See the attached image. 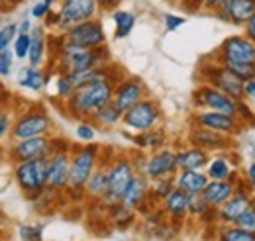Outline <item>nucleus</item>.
I'll use <instances>...</instances> for the list:
<instances>
[{
  "mask_svg": "<svg viewBox=\"0 0 255 241\" xmlns=\"http://www.w3.org/2000/svg\"><path fill=\"white\" fill-rule=\"evenodd\" d=\"M57 57H59V71L61 75H73V73H83L98 69L104 65V49H87L75 41H71L67 35H61L59 47H57Z\"/></svg>",
  "mask_w": 255,
  "mask_h": 241,
  "instance_id": "nucleus-1",
  "label": "nucleus"
},
{
  "mask_svg": "<svg viewBox=\"0 0 255 241\" xmlns=\"http://www.w3.org/2000/svg\"><path fill=\"white\" fill-rule=\"evenodd\" d=\"M114 91H116V87L112 85L110 79L95 81L91 85H85V87L77 89L75 94L67 100V106H69L73 116L89 118V116L95 114L98 108H102V106L112 102Z\"/></svg>",
  "mask_w": 255,
  "mask_h": 241,
  "instance_id": "nucleus-2",
  "label": "nucleus"
},
{
  "mask_svg": "<svg viewBox=\"0 0 255 241\" xmlns=\"http://www.w3.org/2000/svg\"><path fill=\"white\" fill-rule=\"evenodd\" d=\"M14 177L18 186L26 194H39L43 188H47V177H49V157H39L33 161L16 163Z\"/></svg>",
  "mask_w": 255,
  "mask_h": 241,
  "instance_id": "nucleus-3",
  "label": "nucleus"
},
{
  "mask_svg": "<svg viewBox=\"0 0 255 241\" xmlns=\"http://www.w3.org/2000/svg\"><path fill=\"white\" fill-rule=\"evenodd\" d=\"M96 6H98L96 0H63L61 10L57 14V28L67 31L77 24L93 20Z\"/></svg>",
  "mask_w": 255,
  "mask_h": 241,
  "instance_id": "nucleus-4",
  "label": "nucleus"
},
{
  "mask_svg": "<svg viewBox=\"0 0 255 241\" xmlns=\"http://www.w3.org/2000/svg\"><path fill=\"white\" fill-rule=\"evenodd\" d=\"M133 167L128 159H118L114 161V165L110 167V188L108 194L102 198L104 202H108L110 206H116L124 200L128 188L133 181Z\"/></svg>",
  "mask_w": 255,
  "mask_h": 241,
  "instance_id": "nucleus-5",
  "label": "nucleus"
},
{
  "mask_svg": "<svg viewBox=\"0 0 255 241\" xmlns=\"http://www.w3.org/2000/svg\"><path fill=\"white\" fill-rule=\"evenodd\" d=\"M96 165V147L95 145H87L79 151L73 159H71V177H69V186L75 190H83L87 188V184L91 181L93 173H95Z\"/></svg>",
  "mask_w": 255,
  "mask_h": 241,
  "instance_id": "nucleus-6",
  "label": "nucleus"
},
{
  "mask_svg": "<svg viewBox=\"0 0 255 241\" xmlns=\"http://www.w3.org/2000/svg\"><path fill=\"white\" fill-rule=\"evenodd\" d=\"M157 118H159V110H157V104L151 102V100L137 102L131 110H128L126 114L122 116V120H124L128 127L133 129V131H139V133L151 131Z\"/></svg>",
  "mask_w": 255,
  "mask_h": 241,
  "instance_id": "nucleus-7",
  "label": "nucleus"
},
{
  "mask_svg": "<svg viewBox=\"0 0 255 241\" xmlns=\"http://www.w3.org/2000/svg\"><path fill=\"white\" fill-rule=\"evenodd\" d=\"M196 100L200 106H206L212 112H220V114H228L232 118L238 116L240 112V100H234L232 96L224 94L222 91L214 89V87H204L196 92Z\"/></svg>",
  "mask_w": 255,
  "mask_h": 241,
  "instance_id": "nucleus-8",
  "label": "nucleus"
},
{
  "mask_svg": "<svg viewBox=\"0 0 255 241\" xmlns=\"http://www.w3.org/2000/svg\"><path fill=\"white\" fill-rule=\"evenodd\" d=\"M65 35H67L71 41H75V43H79V45H83V47H87V49H98V47H102L104 41H106L102 24H100L98 20H89V22L77 24V26H73L71 30L65 31Z\"/></svg>",
  "mask_w": 255,
  "mask_h": 241,
  "instance_id": "nucleus-9",
  "label": "nucleus"
},
{
  "mask_svg": "<svg viewBox=\"0 0 255 241\" xmlns=\"http://www.w3.org/2000/svg\"><path fill=\"white\" fill-rule=\"evenodd\" d=\"M51 141L45 135H37V137H28V139H18L16 145L10 149V157L16 163H24V161H33L39 157L49 155Z\"/></svg>",
  "mask_w": 255,
  "mask_h": 241,
  "instance_id": "nucleus-10",
  "label": "nucleus"
},
{
  "mask_svg": "<svg viewBox=\"0 0 255 241\" xmlns=\"http://www.w3.org/2000/svg\"><path fill=\"white\" fill-rule=\"evenodd\" d=\"M208 81L212 83L214 89H218L224 94L232 96L234 100H242L244 94H246V91H244L246 89V81H242L238 75H234L232 71H228L224 65L222 67L210 69V79Z\"/></svg>",
  "mask_w": 255,
  "mask_h": 241,
  "instance_id": "nucleus-11",
  "label": "nucleus"
},
{
  "mask_svg": "<svg viewBox=\"0 0 255 241\" xmlns=\"http://www.w3.org/2000/svg\"><path fill=\"white\" fill-rule=\"evenodd\" d=\"M49 129V120L41 112H30L22 116L12 127V137L14 139H28V137H37L45 135Z\"/></svg>",
  "mask_w": 255,
  "mask_h": 241,
  "instance_id": "nucleus-12",
  "label": "nucleus"
},
{
  "mask_svg": "<svg viewBox=\"0 0 255 241\" xmlns=\"http://www.w3.org/2000/svg\"><path fill=\"white\" fill-rule=\"evenodd\" d=\"M222 57L255 65V43L250 37L232 35L222 43Z\"/></svg>",
  "mask_w": 255,
  "mask_h": 241,
  "instance_id": "nucleus-13",
  "label": "nucleus"
},
{
  "mask_svg": "<svg viewBox=\"0 0 255 241\" xmlns=\"http://www.w3.org/2000/svg\"><path fill=\"white\" fill-rule=\"evenodd\" d=\"M71 177V159L69 155L59 151L53 157H49V177H47V188L49 190H61L69 186Z\"/></svg>",
  "mask_w": 255,
  "mask_h": 241,
  "instance_id": "nucleus-14",
  "label": "nucleus"
},
{
  "mask_svg": "<svg viewBox=\"0 0 255 241\" xmlns=\"http://www.w3.org/2000/svg\"><path fill=\"white\" fill-rule=\"evenodd\" d=\"M177 153H173L171 149H163L155 155L149 157L147 165H145V177L149 179H163L169 177L175 169H177Z\"/></svg>",
  "mask_w": 255,
  "mask_h": 241,
  "instance_id": "nucleus-15",
  "label": "nucleus"
},
{
  "mask_svg": "<svg viewBox=\"0 0 255 241\" xmlns=\"http://www.w3.org/2000/svg\"><path fill=\"white\" fill-rule=\"evenodd\" d=\"M141 96H143V89L137 81H124L116 87L112 102L116 104V108L122 114H126L128 110H131L137 102H141Z\"/></svg>",
  "mask_w": 255,
  "mask_h": 241,
  "instance_id": "nucleus-16",
  "label": "nucleus"
},
{
  "mask_svg": "<svg viewBox=\"0 0 255 241\" xmlns=\"http://www.w3.org/2000/svg\"><path fill=\"white\" fill-rule=\"evenodd\" d=\"M220 10L226 20L234 24H248L255 14V0H226Z\"/></svg>",
  "mask_w": 255,
  "mask_h": 241,
  "instance_id": "nucleus-17",
  "label": "nucleus"
},
{
  "mask_svg": "<svg viewBox=\"0 0 255 241\" xmlns=\"http://www.w3.org/2000/svg\"><path fill=\"white\" fill-rule=\"evenodd\" d=\"M196 121L200 123V127H208V129H214L220 133H236L240 129L236 118H232L228 114H220V112H212V110L196 114Z\"/></svg>",
  "mask_w": 255,
  "mask_h": 241,
  "instance_id": "nucleus-18",
  "label": "nucleus"
},
{
  "mask_svg": "<svg viewBox=\"0 0 255 241\" xmlns=\"http://www.w3.org/2000/svg\"><path fill=\"white\" fill-rule=\"evenodd\" d=\"M208 175L204 173H198V171H183L179 177H177V188H181L183 192H187L189 196H194V194H202L204 188L208 186Z\"/></svg>",
  "mask_w": 255,
  "mask_h": 241,
  "instance_id": "nucleus-19",
  "label": "nucleus"
},
{
  "mask_svg": "<svg viewBox=\"0 0 255 241\" xmlns=\"http://www.w3.org/2000/svg\"><path fill=\"white\" fill-rule=\"evenodd\" d=\"M202 196L206 198V202L210 204V208L222 206L224 202H228L234 196V184L228 181H210L208 186L204 188Z\"/></svg>",
  "mask_w": 255,
  "mask_h": 241,
  "instance_id": "nucleus-20",
  "label": "nucleus"
},
{
  "mask_svg": "<svg viewBox=\"0 0 255 241\" xmlns=\"http://www.w3.org/2000/svg\"><path fill=\"white\" fill-rule=\"evenodd\" d=\"M252 208V198L244 192L240 194H234L228 202H224L222 208H220V216H222L224 222H236L244 212H248Z\"/></svg>",
  "mask_w": 255,
  "mask_h": 241,
  "instance_id": "nucleus-21",
  "label": "nucleus"
},
{
  "mask_svg": "<svg viewBox=\"0 0 255 241\" xmlns=\"http://www.w3.org/2000/svg\"><path fill=\"white\" fill-rule=\"evenodd\" d=\"M191 139L196 147H202V149H220L226 145V139L220 135V131H214V129H208V127L194 129Z\"/></svg>",
  "mask_w": 255,
  "mask_h": 241,
  "instance_id": "nucleus-22",
  "label": "nucleus"
},
{
  "mask_svg": "<svg viewBox=\"0 0 255 241\" xmlns=\"http://www.w3.org/2000/svg\"><path fill=\"white\" fill-rule=\"evenodd\" d=\"M206 163H208V155H206V149H202V147H192V149L177 153V165L183 171H189V169L198 171Z\"/></svg>",
  "mask_w": 255,
  "mask_h": 241,
  "instance_id": "nucleus-23",
  "label": "nucleus"
},
{
  "mask_svg": "<svg viewBox=\"0 0 255 241\" xmlns=\"http://www.w3.org/2000/svg\"><path fill=\"white\" fill-rule=\"evenodd\" d=\"M145 194H147V182H145V179H143L141 175H135L131 184H129V188H128L124 200H122V204H124L126 208H129V210H131V208H137V206L143 202Z\"/></svg>",
  "mask_w": 255,
  "mask_h": 241,
  "instance_id": "nucleus-24",
  "label": "nucleus"
},
{
  "mask_svg": "<svg viewBox=\"0 0 255 241\" xmlns=\"http://www.w3.org/2000/svg\"><path fill=\"white\" fill-rule=\"evenodd\" d=\"M189 204H191V196L187 192H183L181 188H175L167 198H165V208L171 216L181 218L189 212Z\"/></svg>",
  "mask_w": 255,
  "mask_h": 241,
  "instance_id": "nucleus-25",
  "label": "nucleus"
},
{
  "mask_svg": "<svg viewBox=\"0 0 255 241\" xmlns=\"http://www.w3.org/2000/svg\"><path fill=\"white\" fill-rule=\"evenodd\" d=\"M110 188V169H96L87 184V192L95 198H104Z\"/></svg>",
  "mask_w": 255,
  "mask_h": 241,
  "instance_id": "nucleus-26",
  "label": "nucleus"
},
{
  "mask_svg": "<svg viewBox=\"0 0 255 241\" xmlns=\"http://www.w3.org/2000/svg\"><path fill=\"white\" fill-rule=\"evenodd\" d=\"M43 55H45V35L41 28H33L32 30V47H30V55L28 61L32 67H39L43 63Z\"/></svg>",
  "mask_w": 255,
  "mask_h": 241,
  "instance_id": "nucleus-27",
  "label": "nucleus"
},
{
  "mask_svg": "<svg viewBox=\"0 0 255 241\" xmlns=\"http://www.w3.org/2000/svg\"><path fill=\"white\" fill-rule=\"evenodd\" d=\"M122 116H124V114L116 108V104H114V102H110V104H106V106L98 108L91 118H93L96 123H100V125H114V123H118V120H120Z\"/></svg>",
  "mask_w": 255,
  "mask_h": 241,
  "instance_id": "nucleus-28",
  "label": "nucleus"
},
{
  "mask_svg": "<svg viewBox=\"0 0 255 241\" xmlns=\"http://www.w3.org/2000/svg\"><path fill=\"white\" fill-rule=\"evenodd\" d=\"M222 65L232 71L234 75H238L242 81H255V65L254 63H242V61H232V59H226L222 57Z\"/></svg>",
  "mask_w": 255,
  "mask_h": 241,
  "instance_id": "nucleus-29",
  "label": "nucleus"
},
{
  "mask_svg": "<svg viewBox=\"0 0 255 241\" xmlns=\"http://www.w3.org/2000/svg\"><path fill=\"white\" fill-rule=\"evenodd\" d=\"M114 22H116V37H126L129 35V31L133 30L135 26V16L131 12H126V10H118L114 14Z\"/></svg>",
  "mask_w": 255,
  "mask_h": 241,
  "instance_id": "nucleus-30",
  "label": "nucleus"
},
{
  "mask_svg": "<svg viewBox=\"0 0 255 241\" xmlns=\"http://www.w3.org/2000/svg\"><path fill=\"white\" fill-rule=\"evenodd\" d=\"M18 83H20V87H26V89H32V91H41V87H43V73L30 65L28 69L22 71Z\"/></svg>",
  "mask_w": 255,
  "mask_h": 241,
  "instance_id": "nucleus-31",
  "label": "nucleus"
},
{
  "mask_svg": "<svg viewBox=\"0 0 255 241\" xmlns=\"http://www.w3.org/2000/svg\"><path fill=\"white\" fill-rule=\"evenodd\" d=\"M230 175H232V169H230L228 161L222 159V157L214 159L208 165V177H210V181H228Z\"/></svg>",
  "mask_w": 255,
  "mask_h": 241,
  "instance_id": "nucleus-32",
  "label": "nucleus"
},
{
  "mask_svg": "<svg viewBox=\"0 0 255 241\" xmlns=\"http://www.w3.org/2000/svg\"><path fill=\"white\" fill-rule=\"evenodd\" d=\"M30 47H32V31L30 33H18L16 37V45H14V53L20 59H26L30 55Z\"/></svg>",
  "mask_w": 255,
  "mask_h": 241,
  "instance_id": "nucleus-33",
  "label": "nucleus"
},
{
  "mask_svg": "<svg viewBox=\"0 0 255 241\" xmlns=\"http://www.w3.org/2000/svg\"><path fill=\"white\" fill-rule=\"evenodd\" d=\"M220 241H255V236L236 226V228H228V230H224Z\"/></svg>",
  "mask_w": 255,
  "mask_h": 241,
  "instance_id": "nucleus-34",
  "label": "nucleus"
},
{
  "mask_svg": "<svg viewBox=\"0 0 255 241\" xmlns=\"http://www.w3.org/2000/svg\"><path fill=\"white\" fill-rule=\"evenodd\" d=\"M234 224L238 228H242V230H246V232H250V234L255 236V208H250L248 212H244Z\"/></svg>",
  "mask_w": 255,
  "mask_h": 241,
  "instance_id": "nucleus-35",
  "label": "nucleus"
},
{
  "mask_svg": "<svg viewBox=\"0 0 255 241\" xmlns=\"http://www.w3.org/2000/svg\"><path fill=\"white\" fill-rule=\"evenodd\" d=\"M18 26L16 24H6V26H2V30H0V51L2 49H8V45H10V41L14 39V37H18Z\"/></svg>",
  "mask_w": 255,
  "mask_h": 241,
  "instance_id": "nucleus-36",
  "label": "nucleus"
},
{
  "mask_svg": "<svg viewBox=\"0 0 255 241\" xmlns=\"http://www.w3.org/2000/svg\"><path fill=\"white\" fill-rule=\"evenodd\" d=\"M153 194L155 196H159V198H167L175 188H173V182L171 181H167V177H163V179H155V182H153Z\"/></svg>",
  "mask_w": 255,
  "mask_h": 241,
  "instance_id": "nucleus-37",
  "label": "nucleus"
},
{
  "mask_svg": "<svg viewBox=\"0 0 255 241\" xmlns=\"http://www.w3.org/2000/svg\"><path fill=\"white\" fill-rule=\"evenodd\" d=\"M210 208V204L206 202V198L202 194H194L191 196V204H189V212L194 214V216H202L204 212Z\"/></svg>",
  "mask_w": 255,
  "mask_h": 241,
  "instance_id": "nucleus-38",
  "label": "nucleus"
},
{
  "mask_svg": "<svg viewBox=\"0 0 255 241\" xmlns=\"http://www.w3.org/2000/svg\"><path fill=\"white\" fill-rule=\"evenodd\" d=\"M73 94H75V87L71 85V81L67 79V75H61V77L57 79V96L69 100Z\"/></svg>",
  "mask_w": 255,
  "mask_h": 241,
  "instance_id": "nucleus-39",
  "label": "nucleus"
},
{
  "mask_svg": "<svg viewBox=\"0 0 255 241\" xmlns=\"http://www.w3.org/2000/svg\"><path fill=\"white\" fill-rule=\"evenodd\" d=\"M147 135L145 137H133V141L135 143H139V145H143V147H159L161 143H163V133H149V131H145Z\"/></svg>",
  "mask_w": 255,
  "mask_h": 241,
  "instance_id": "nucleus-40",
  "label": "nucleus"
},
{
  "mask_svg": "<svg viewBox=\"0 0 255 241\" xmlns=\"http://www.w3.org/2000/svg\"><path fill=\"white\" fill-rule=\"evenodd\" d=\"M14 55L10 49H2L0 51V75L2 77H8L10 75V69H12V63H14Z\"/></svg>",
  "mask_w": 255,
  "mask_h": 241,
  "instance_id": "nucleus-41",
  "label": "nucleus"
},
{
  "mask_svg": "<svg viewBox=\"0 0 255 241\" xmlns=\"http://www.w3.org/2000/svg\"><path fill=\"white\" fill-rule=\"evenodd\" d=\"M20 236L24 241H41V228L39 226H26L20 228Z\"/></svg>",
  "mask_w": 255,
  "mask_h": 241,
  "instance_id": "nucleus-42",
  "label": "nucleus"
},
{
  "mask_svg": "<svg viewBox=\"0 0 255 241\" xmlns=\"http://www.w3.org/2000/svg\"><path fill=\"white\" fill-rule=\"evenodd\" d=\"M49 8H51V6H49L45 0H41V2H37V4L32 8V16L33 18H37V20L47 18V16H49Z\"/></svg>",
  "mask_w": 255,
  "mask_h": 241,
  "instance_id": "nucleus-43",
  "label": "nucleus"
},
{
  "mask_svg": "<svg viewBox=\"0 0 255 241\" xmlns=\"http://www.w3.org/2000/svg\"><path fill=\"white\" fill-rule=\"evenodd\" d=\"M77 137L83 141H91L95 137V129L89 123H81V125H77Z\"/></svg>",
  "mask_w": 255,
  "mask_h": 241,
  "instance_id": "nucleus-44",
  "label": "nucleus"
},
{
  "mask_svg": "<svg viewBox=\"0 0 255 241\" xmlns=\"http://www.w3.org/2000/svg\"><path fill=\"white\" fill-rule=\"evenodd\" d=\"M185 24V18L183 16H173V14H167L165 16V28L167 31H175L179 26H183Z\"/></svg>",
  "mask_w": 255,
  "mask_h": 241,
  "instance_id": "nucleus-45",
  "label": "nucleus"
},
{
  "mask_svg": "<svg viewBox=\"0 0 255 241\" xmlns=\"http://www.w3.org/2000/svg\"><path fill=\"white\" fill-rule=\"evenodd\" d=\"M246 37H250L255 43V14L250 18V22L246 24Z\"/></svg>",
  "mask_w": 255,
  "mask_h": 241,
  "instance_id": "nucleus-46",
  "label": "nucleus"
},
{
  "mask_svg": "<svg viewBox=\"0 0 255 241\" xmlns=\"http://www.w3.org/2000/svg\"><path fill=\"white\" fill-rule=\"evenodd\" d=\"M8 123H10L8 114H6V112H2V116H0V135H2V137L8 133Z\"/></svg>",
  "mask_w": 255,
  "mask_h": 241,
  "instance_id": "nucleus-47",
  "label": "nucleus"
},
{
  "mask_svg": "<svg viewBox=\"0 0 255 241\" xmlns=\"http://www.w3.org/2000/svg\"><path fill=\"white\" fill-rule=\"evenodd\" d=\"M224 2H226V0H202V4H204L206 8H210V10H218Z\"/></svg>",
  "mask_w": 255,
  "mask_h": 241,
  "instance_id": "nucleus-48",
  "label": "nucleus"
},
{
  "mask_svg": "<svg viewBox=\"0 0 255 241\" xmlns=\"http://www.w3.org/2000/svg\"><path fill=\"white\" fill-rule=\"evenodd\" d=\"M96 2H98V4L102 6V8H106V10H110V8H114V6H116V4L120 2V0H96Z\"/></svg>",
  "mask_w": 255,
  "mask_h": 241,
  "instance_id": "nucleus-49",
  "label": "nucleus"
},
{
  "mask_svg": "<svg viewBox=\"0 0 255 241\" xmlns=\"http://www.w3.org/2000/svg\"><path fill=\"white\" fill-rule=\"evenodd\" d=\"M244 91H246V94H248V96H255V81H248Z\"/></svg>",
  "mask_w": 255,
  "mask_h": 241,
  "instance_id": "nucleus-50",
  "label": "nucleus"
},
{
  "mask_svg": "<svg viewBox=\"0 0 255 241\" xmlns=\"http://www.w3.org/2000/svg\"><path fill=\"white\" fill-rule=\"evenodd\" d=\"M248 175H250V181H252V184H254V188H255V163H252V165H250Z\"/></svg>",
  "mask_w": 255,
  "mask_h": 241,
  "instance_id": "nucleus-51",
  "label": "nucleus"
},
{
  "mask_svg": "<svg viewBox=\"0 0 255 241\" xmlns=\"http://www.w3.org/2000/svg\"><path fill=\"white\" fill-rule=\"evenodd\" d=\"M18 33H30V22H28V20H24V22H22V24H20V28H18Z\"/></svg>",
  "mask_w": 255,
  "mask_h": 241,
  "instance_id": "nucleus-52",
  "label": "nucleus"
},
{
  "mask_svg": "<svg viewBox=\"0 0 255 241\" xmlns=\"http://www.w3.org/2000/svg\"><path fill=\"white\" fill-rule=\"evenodd\" d=\"M20 2H22V0H2V6L6 8V6L10 4V8H12V6H16V4H20Z\"/></svg>",
  "mask_w": 255,
  "mask_h": 241,
  "instance_id": "nucleus-53",
  "label": "nucleus"
},
{
  "mask_svg": "<svg viewBox=\"0 0 255 241\" xmlns=\"http://www.w3.org/2000/svg\"><path fill=\"white\" fill-rule=\"evenodd\" d=\"M45 2H47L49 6H53V2H55V0H45Z\"/></svg>",
  "mask_w": 255,
  "mask_h": 241,
  "instance_id": "nucleus-54",
  "label": "nucleus"
}]
</instances>
